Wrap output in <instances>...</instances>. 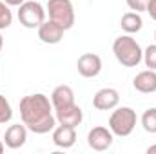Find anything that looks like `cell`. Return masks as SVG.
<instances>
[{"instance_id":"obj_10","label":"cell","mask_w":156,"mask_h":154,"mask_svg":"<svg viewBox=\"0 0 156 154\" xmlns=\"http://www.w3.org/2000/svg\"><path fill=\"white\" fill-rule=\"evenodd\" d=\"M27 142V127L24 123H15V125H9L5 129V134H4V145L7 149H20L24 147V143Z\"/></svg>"},{"instance_id":"obj_24","label":"cell","mask_w":156,"mask_h":154,"mask_svg":"<svg viewBox=\"0 0 156 154\" xmlns=\"http://www.w3.org/2000/svg\"><path fill=\"white\" fill-rule=\"evenodd\" d=\"M4 147H5V145H4V142H2V140H0V154L4 152Z\"/></svg>"},{"instance_id":"obj_26","label":"cell","mask_w":156,"mask_h":154,"mask_svg":"<svg viewBox=\"0 0 156 154\" xmlns=\"http://www.w3.org/2000/svg\"><path fill=\"white\" fill-rule=\"evenodd\" d=\"M154 40H156V31H154Z\"/></svg>"},{"instance_id":"obj_12","label":"cell","mask_w":156,"mask_h":154,"mask_svg":"<svg viewBox=\"0 0 156 154\" xmlns=\"http://www.w3.org/2000/svg\"><path fill=\"white\" fill-rule=\"evenodd\" d=\"M64 33H66L64 27H60V26H58L56 22H53V20H45L44 24H40V27H38L40 42L49 44V45H55V44L62 42Z\"/></svg>"},{"instance_id":"obj_15","label":"cell","mask_w":156,"mask_h":154,"mask_svg":"<svg viewBox=\"0 0 156 154\" xmlns=\"http://www.w3.org/2000/svg\"><path fill=\"white\" fill-rule=\"evenodd\" d=\"M120 27H122L127 35H134V33L142 31V27H144V20H142L140 13H136V11H129V13L122 15V18H120Z\"/></svg>"},{"instance_id":"obj_5","label":"cell","mask_w":156,"mask_h":154,"mask_svg":"<svg viewBox=\"0 0 156 154\" xmlns=\"http://www.w3.org/2000/svg\"><path fill=\"white\" fill-rule=\"evenodd\" d=\"M45 7L37 2V0H26L22 5H18V22L26 27V29H38L40 24L45 22Z\"/></svg>"},{"instance_id":"obj_2","label":"cell","mask_w":156,"mask_h":154,"mask_svg":"<svg viewBox=\"0 0 156 154\" xmlns=\"http://www.w3.org/2000/svg\"><path fill=\"white\" fill-rule=\"evenodd\" d=\"M113 53L115 58L123 67H138L144 60V49L131 35H122L113 42Z\"/></svg>"},{"instance_id":"obj_1","label":"cell","mask_w":156,"mask_h":154,"mask_svg":"<svg viewBox=\"0 0 156 154\" xmlns=\"http://www.w3.org/2000/svg\"><path fill=\"white\" fill-rule=\"evenodd\" d=\"M53 103L51 98H47L42 93H35L29 96H24L20 100V118L22 123L27 127V131L35 134H47L53 132L56 127V118L53 114Z\"/></svg>"},{"instance_id":"obj_9","label":"cell","mask_w":156,"mask_h":154,"mask_svg":"<svg viewBox=\"0 0 156 154\" xmlns=\"http://www.w3.org/2000/svg\"><path fill=\"white\" fill-rule=\"evenodd\" d=\"M55 118H56V123L69 125V127L76 129L78 125L82 123V120H83V113H82V109L78 107L76 103H71V105L55 109Z\"/></svg>"},{"instance_id":"obj_18","label":"cell","mask_w":156,"mask_h":154,"mask_svg":"<svg viewBox=\"0 0 156 154\" xmlns=\"http://www.w3.org/2000/svg\"><path fill=\"white\" fill-rule=\"evenodd\" d=\"M142 62L145 64L147 69L156 71V44H151V45L145 47V51H144V60H142Z\"/></svg>"},{"instance_id":"obj_19","label":"cell","mask_w":156,"mask_h":154,"mask_svg":"<svg viewBox=\"0 0 156 154\" xmlns=\"http://www.w3.org/2000/svg\"><path fill=\"white\" fill-rule=\"evenodd\" d=\"M13 118V109L11 103L7 102V98L4 94H0V123H7Z\"/></svg>"},{"instance_id":"obj_17","label":"cell","mask_w":156,"mask_h":154,"mask_svg":"<svg viewBox=\"0 0 156 154\" xmlns=\"http://www.w3.org/2000/svg\"><path fill=\"white\" fill-rule=\"evenodd\" d=\"M11 24H13V13H11L9 5L4 0H0V31L7 29Z\"/></svg>"},{"instance_id":"obj_20","label":"cell","mask_w":156,"mask_h":154,"mask_svg":"<svg viewBox=\"0 0 156 154\" xmlns=\"http://www.w3.org/2000/svg\"><path fill=\"white\" fill-rule=\"evenodd\" d=\"M125 2H127L129 9L131 11H136V13L145 11L147 9V4H149V0H125Z\"/></svg>"},{"instance_id":"obj_23","label":"cell","mask_w":156,"mask_h":154,"mask_svg":"<svg viewBox=\"0 0 156 154\" xmlns=\"http://www.w3.org/2000/svg\"><path fill=\"white\" fill-rule=\"evenodd\" d=\"M156 152V145H151V147H147V154H154Z\"/></svg>"},{"instance_id":"obj_14","label":"cell","mask_w":156,"mask_h":154,"mask_svg":"<svg viewBox=\"0 0 156 154\" xmlns=\"http://www.w3.org/2000/svg\"><path fill=\"white\" fill-rule=\"evenodd\" d=\"M51 103H53V109H60V107L76 103L75 102V91L69 85H56L51 93Z\"/></svg>"},{"instance_id":"obj_22","label":"cell","mask_w":156,"mask_h":154,"mask_svg":"<svg viewBox=\"0 0 156 154\" xmlns=\"http://www.w3.org/2000/svg\"><path fill=\"white\" fill-rule=\"evenodd\" d=\"M4 2H5L9 7H18V5H22L26 0H4Z\"/></svg>"},{"instance_id":"obj_8","label":"cell","mask_w":156,"mask_h":154,"mask_svg":"<svg viewBox=\"0 0 156 154\" xmlns=\"http://www.w3.org/2000/svg\"><path fill=\"white\" fill-rule=\"evenodd\" d=\"M76 69L80 76L94 78L102 73V58L94 53H83L76 62Z\"/></svg>"},{"instance_id":"obj_21","label":"cell","mask_w":156,"mask_h":154,"mask_svg":"<svg viewBox=\"0 0 156 154\" xmlns=\"http://www.w3.org/2000/svg\"><path fill=\"white\" fill-rule=\"evenodd\" d=\"M145 11L149 13V16L156 22V0H149V4H147V9H145Z\"/></svg>"},{"instance_id":"obj_13","label":"cell","mask_w":156,"mask_h":154,"mask_svg":"<svg viewBox=\"0 0 156 154\" xmlns=\"http://www.w3.org/2000/svg\"><path fill=\"white\" fill-rule=\"evenodd\" d=\"M133 87L142 93V94H151L156 91V71L153 69H145L142 73H138L133 80Z\"/></svg>"},{"instance_id":"obj_7","label":"cell","mask_w":156,"mask_h":154,"mask_svg":"<svg viewBox=\"0 0 156 154\" xmlns=\"http://www.w3.org/2000/svg\"><path fill=\"white\" fill-rule=\"evenodd\" d=\"M120 103V93L115 87H104L93 96V107L96 111H113Z\"/></svg>"},{"instance_id":"obj_3","label":"cell","mask_w":156,"mask_h":154,"mask_svg":"<svg viewBox=\"0 0 156 154\" xmlns=\"http://www.w3.org/2000/svg\"><path fill=\"white\" fill-rule=\"evenodd\" d=\"M136 111L131 107H115V111L109 116V129L118 138L129 136L136 127Z\"/></svg>"},{"instance_id":"obj_6","label":"cell","mask_w":156,"mask_h":154,"mask_svg":"<svg viewBox=\"0 0 156 154\" xmlns=\"http://www.w3.org/2000/svg\"><path fill=\"white\" fill-rule=\"evenodd\" d=\"M113 142H115V134L111 132L109 127L98 125V127H93L87 134V145L96 152H104V151L111 149Z\"/></svg>"},{"instance_id":"obj_4","label":"cell","mask_w":156,"mask_h":154,"mask_svg":"<svg viewBox=\"0 0 156 154\" xmlns=\"http://www.w3.org/2000/svg\"><path fill=\"white\" fill-rule=\"evenodd\" d=\"M49 20L56 22L64 31H69L75 26V7L71 0H47L45 7Z\"/></svg>"},{"instance_id":"obj_16","label":"cell","mask_w":156,"mask_h":154,"mask_svg":"<svg viewBox=\"0 0 156 154\" xmlns=\"http://www.w3.org/2000/svg\"><path fill=\"white\" fill-rule=\"evenodd\" d=\"M140 123H142V127H144L145 132L156 134V107H149V109L142 114Z\"/></svg>"},{"instance_id":"obj_25","label":"cell","mask_w":156,"mask_h":154,"mask_svg":"<svg viewBox=\"0 0 156 154\" xmlns=\"http://www.w3.org/2000/svg\"><path fill=\"white\" fill-rule=\"evenodd\" d=\"M2 45H4V38H2V35H0V49H2Z\"/></svg>"},{"instance_id":"obj_11","label":"cell","mask_w":156,"mask_h":154,"mask_svg":"<svg viewBox=\"0 0 156 154\" xmlns=\"http://www.w3.org/2000/svg\"><path fill=\"white\" fill-rule=\"evenodd\" d=\"M53 143L58 149H71L76 143V129L69 125H60L53 129Z\"/></svg>"}]
</instances>
